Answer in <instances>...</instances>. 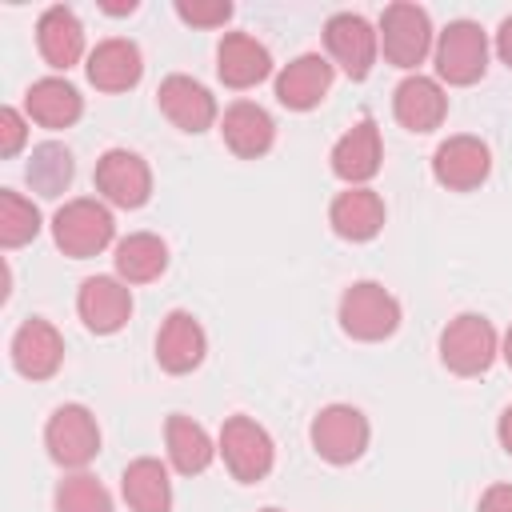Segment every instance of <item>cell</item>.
<instances>
[{
  "label": "cell",
  "mask_w": 512,
  "mask_h": 512,
  "mask_svg": "<svg viewBox=\"0 0 512 512\" xmlns=\"http://www.w3.org/2000/svg\"><path fill=\"white\" fill-rule=\"evenodd\" d=\"M492 152L480 136H448L432 152V176L452 192H472L488 180Z\"/></svg>",
  "instance_id": "11"
},
{
  "label": "cell",
  "mask_w": 512,
  "mask_h": 512,
  "mask_svg": "<svg viewBox=\"0 0 512 512\" xmlns=\"http://www.w3.org/2000/svg\"><path fill=\"white\" fill-rule=\"evenodd\" d=\"M72 172H76L72 152L64 144H56V140L36 144L32 156H28V168H24L32 192H40V196H60L72 184Z\"/></svg>",
  "instance_id": "28"
},
{
  "label": "cell",
  "mask_w": 512,
  "mask_h": 512,
  "mask_svg": "<svg viewBox=\"0 0 512 512\" xmlns=\"http://www.w3.org/2000/svg\"><path fill=\"white\" fill-rule=\"evenodd\" d=\"M260 512H284V508H260Z\"/></svg>",
  "instance_id": "37"
},
{
  "label": "cell",
  "mask_w": 512,
  "mask_h": 512,
  "mask_svg": "<svg viewBox=\"0 0 512 512\" xmlns=\"http://www.w3.org/2000/svg\"><path fill=\"white\" fill-rule=\"evenodd\" d=\"M340 328L364 344L388 340L400 328V300L376 280H356L340 296Z\"/></svg>",
  "instance_id": "2"
},
{
  "label": "cell",
  "mask_w": 512,
  "mask_h": 512,
  "mask_svg": "<svg viewBox=\"0 0 512 512\" xmlns=\"http://www.w3.org/2000/svg\"><path fill=\"white\" fill-rule=\"evenodd\" d=\"M324 44L332 64L344 68V76L364 80L376 64V48H380V32L360 16V12H336L324 24Z\"/></svg>",
  "instance_id": "10"
},
{
  "label": "cell",
  "mask_w": 512,
  "mask_h": 512,
  "mask_svg": "<svg viewBox=\"0 0 512 512\" xmlns=\"http://www.w3.org/2000/svg\"><path fill=\"white\" fill-rule=\"evenodd\" d=\"M392 112H396V120H400L408 132H432V128H440L444 116H448V96H444L440 80L412 72V76H404V80L396 84V92H392Z\"/></svg>",
  "instance_id": "18"
},
{
  "label": "cell",
  "mask_w": 512,
  "mask_h": 512,
  "mask_svg": "<svg viewBox=\"0 0 512 512\" xmlns=\"http://www.w3.org/2000/svg\"><path fill=\"white\" fill-rule=\"evenodd\" d=\"M156 100H160V112H164L180 132H204V128H212V120H216V100H212V92H208L200 80L184 76V72L164 76L160 88H156Z\"/></svg>",
  "instance_id": "17"
},
{
  "label": "cell",
  "mask_w": 512,
  "mask_h": 512,
  "mask_svg": "<svg viewBox=\"0 0 512 512\" xmlns=\"http://www.w3.org/2000/svg\"><path fill=\"white\" fill-rule=\"evenodd\" d=\"M500 356L508 360V368H512V328L504 332V344H500Z\"/></svg>",
  "instance_id": "36"
},
{
  "label": "cell",
  "mask_w": 512,
  "mask_h": 512,
  "mask_svg": "<svg viewBox=\"0 0 512 512\" xmlns=\"http://www.w3.org/2000/svg\"><path fill=\"white\" fill-rule=\"evenodd\" d=\"M332 80H336V64L320 52H304L276 72V100L292 112H308L328 96Z\"/></svg>",
  "instance_id": "13"
},
{
  "label": "cell",
  "mask_w": 512,
  "mask_h": 512,
  "mask_svg": "<svg viewBox=\"0 0 512 512\" xmlns=\"http://www.w3.org/2000/svg\"><path fill=\"white\" fill-rule=\"evenodd\" d=\"M216 72L228 88H252L272 72V52L248 32H224L216 44Z\"/></svg>",
  "instance_id": "20"
},
{
  "label": "cell",
  "mask_w": 512,
  "mask_h": 512,
  "mask_svg": "<svg viewBox=\"0 0 512 512\" xmlns=\"http://www.w3.org/2000/svg\"><path fill=\"white\" fill-rule=\"evenodd\" d=\"M24 140H28V120H24V112L12 108V104H4V108H0V156H16V152L24 148Z\"/></svg>",
  "instance_id": "32"
},
{
  "label": "cell",
  "mask_w": 512,
  "mask_h": 512,
  "mask_svg": "<svg viewBox=\"0 0 512 512\" xmlns=\"http://www.w3.org/2000/svg\"><path fill=\"white\" fill-rule=\"evenodd\" d=\"M112 236H116V220H112L108 204H100L92 196H76V200L60 204L52 216V240L72 260L104 252L112 244Z\"/></svg>",
  "instance_id": "1"
},
{
  "label": "cell",
  "mask_w": 512,
  "mask_h": 512,
  "mask_svg": "<svg viewBox=\"0 0 512 512\" xmlns=\"http://www.w3.org/2000/svg\"><path fill=\"white\" fill-rule=\"evenodd\" d=\"M496 52H500V60L512 68V16H504L500 28H496Z\"/></svg>",
  "instance_id": "34"
},
{
  "label": "cell",
  "mask_w": 512,
  "mask_h": 512,
  "mask_svg": "<svg viewBox=\"0 0 512 512\" xmlns=\"http://www.w3.org/2000/svg\"><path fill=\"white\" fill-rule=\"evenodd\" d=\"M92 176H96V192L116 208H140L152 196V168H148V160L140 152L108 148L96 160Z\"/></svg>",
  "instance_id": "9"
},
{
  "label": "cell",
  "mask_w": 512,
  "mask_h": 512,
  "mask_svg": "<svg viewBox=\"0 0 512 512\" xmlns=\"http://www.w3.org/2000/svg\"><path fill=\"white\" fill-rule=\"evenodd\" d=\"M12 364H16V372L28 376V380H48V376H56V368L64 364V340H60L56 324L44 320V316L24 320V324L16 328V336H12Z\"/></svg>",
  "instance_id": "16"
},
{
  "label": "cell",
  "mask_w": 512,
  "mask_h": 512,
  "mask_svg": "<svg viewBox=\"0 0 512 512\" xmlns=\"http://www.w3.org/2000/svg\"><path fill=\"white\" fill-rule=\"evenodd\" d=\"M220 136H224V144H228L236 156L256 160V156H264V152L272 148L276 124H272V116H268L260 104L236 100V104L224 112V120H220Z\"/></svg>",
  "instance_id": "23"
},
{
  "label": "cell",
  "mask_w": 512,
  "mask_h": 512,
  "mask_svg": "<svg viewBox=\"0 0 512 512\" xmlns=\"http://www.w3.org/2000/svg\"><path fill=\"white\" fill-rule=\"evenodd\" d=\"M112 264H116V276L124 284H148L168 268V244L156 232H128L116 244Z\"/></svg>",
  "instance_id": "27"
},
{
  "label": "cell",
  "mask_w": 512,
  "mask_h": 512,
  "mask_svg": "<svg viewBox=\"0 0 512 512\" xmlns=\"http://www.w3.org/2000/svg\"><path fill=\"white\" fill-rule=\"evenodd\" d=\"M164 448H168L172 468L184 472V476L204 472V468L212 464V456L220 452V448L212 444L208 428L196 424V420L184 416V412H172V416H168V424H164Z\"/></svg>",
  "instance_id": "25"
},
{
  "label": "cell",
  "mask_w": 512,
  "mask_h": 512,
  "mask_svg": "<svg viewBox=\"0 0 512 512\" xmlns=\"http://www.w3.org/2000/svg\"><path fill=\"white\" fill-rule=\"evenodd\" d=\"M56 512H112V496L92 472H68L56 484Z\"/></svg>",
  "instance_id": "30"
},
{
  "label": "cell",
  "mask_w": 512,
  "mask_h": 512,
  "mask_svg": "<svg viewBox=\"0 0 512 512\" xmlns=\"http://www.w3.org/2000/svg\"><path fill=\"white\" fill-rule=\"evenodd\" d=\"M204 352H208L204 324L192 312H184V308L168 312L160 332H156V360H160V368L172 372V376H184V372L200 368Z\"/></svg>",
  "instance_id": "15"
},
{
  "label": "cell",
  "mask_w": 512,
  "mask_h": 512,
  "mask_svg": "<svg viewBox=\"0 0 512 512\" xmlns=\"http://www.w3.org/2000/svg\"><path fill=\"white\" fill-rule=\"evenodd\" d=\"M220 456L228 464V472L240 480V484H256L272 472L276 464V444L268 436L264 424H256L252 416H228L224 428H220Z\"/></svg>",
  "instance_id": "5"
},
{
  "label": "cell",
  "mask_w": 512,
  "mask_h": 512,
  "mask_svg": "<svg viewBox=\"0 0 512 512\" xmlns=\"http://www.w3.org/2000/svg\"><path fill=\"white\" fill-rule=\"evenodd\" d=\"M368 436H372L368 416L356 404H324L312 416V428H308L312 448L328 464H352V460H360L364 448H368Z\"/></svg>",
  "instance_id": "4"
},
{
  "label": "cell",
  "mask_w": 512,
  "mask_h": 512,
  "mask_svg": "<svg viewBox=\"0 0 512 512\" xmlns=\"http://www.w3.org/2000/svg\"><path fill=\"white\" fill-rule=\"evenodd\" d=\"M76 312L88 332L112 336L132 316V288L120 276H88L76 292Z\"/></svg>",
  "instance_id": "12"
},
{
  "label": "cell",
  "mask_w": 512,
  "mask_h": 512,
  "mask_svg": "<svg viewBox=\"0 0 512 512\" xmlns=\"http://www.w3.org/2000/svg\"><path fill=\"white\" fill-rule=\"evenodd\" d=\"M176 16L196 28H216L232 16V4L228 0H176Z\"/></svg>",
  "instance_id": "31"
},
{
  "label": "cell",
  "mask_w": 512,
  "mask_h": 512,
  "mask_svg": "<svg viewBox=\"0 0 512 512\" xmlns=\"http://www.w3.org/2000/svg\"><path fill=\"white\" fill-rule=\"evenodd\" d=\"M36 44H40V56L52 64V68H72L80 56H84V24L72 8L64 4H52L40 12L36 20Z\"/></svg>",
  "instance_id": "22"
},
{
  "label": "cell",
  "mask_w": 512,
  "mask_h": 512,
  "mask_svg": "<svg viewBox=\"0 0 512 512\" xmlns=\"http://www.w3.org/2000/svg\"><path fill=\"white\" fill-rule=\"evenodd\" d=\"M496 352H500V336H496L492 320L480 316V312H460L440 332V360L456 376H480V372H488L492 360H496Z\"/></svg>",
  "instance_id": "3"
},
{
  "label": "cell",
  "mask_w": 512,
  "mask_h": 512,
  "mask_svg": "<svg viewBox=\"0 0 512 512\" xmlns=\"http://www.w3.org/2000/svg\"><path fill=\"white\" fill-rule=\"evenodd\" d=\"M380 48L388 64L396 68H416L432 52V20L420 4L396 0L380 12Z\"/></svg>",
  "instance_id": "8"
},
{
  "label": "cell",
  "mask_w": 512,
  "mask_h": 512,
  "mask_svg": "<svg viewBox=\"0 0 512 512\" xmlns=\"http://www.w3.org/2000/svg\"><path fill=\"white\" fill-rule=\"evenodd\" d=\"M436 76L448 84H476L488 68V32L476 20H452L436 36Z\"/></svg>",
  "instance_id": "6"
},
{
  "label": "cell",
  "mask_w": 512,
  "mask_h": 512,
  "mask_svg": "<svg viewBox=\"0 0 512 512\" xmlns=\"http://www.w3.org/2000/svg\"><path fill=\"white\" fill-rule=\"evenodd\" d=\"M476 512H512V484H492L480 496V508Z\"/></svg>",
  "instance_id": "33"
},
{
  "label": "cell",
  "mask_w": 512,
  "mask_h": 512,
  "mask_svg": "<svg viewBox=\"0 0 512 512\" xmlns=\"http://www.w3.org/2000/svg\"><path fill=\"white\" fill-rule=\"evenodd\" d=\"M44 448L60 468H84L100 452V424L84 404H60L44 424Z\"/></svg>",
  "instance_id": "7"
},
{
  "label": "cell",
  "mask_w": 512,
  "mask_h": 512,
  "mask_svg": "<svg viewBox=\"0 0 512 512\" xmlns=\"http://www.w3.org/2000/svg\"><path fill=\"white\" fill-rule=\"evenodd\" d=\"M384 160V144H380V128L376 120H356L336 144H332V172L348 184V188H364Z\"/></svg>",
  "instance_id": "14"
},
{
  "label": "cell",
  "mask_w": 512,
  "mask_h": 512,
  "mask_svg": "<svg viewBox=\"0 0 512 512\" xmlns=\"http://www.w3.org/2000/svg\"><path fill=\"white\" fill-rule=\"evenodd\" d=\"M24 108L44 128H68L80 120L84 96L64 76H44V80H32V88L24 92Z\"/></svg>",
  "instance_id": "24"
},
{
  "label": "cell",
  "mask_w": 512,
  "mask_h": 512,
  "mask_svg": "<svg viewBox=\"0 0 512 512\" xmlns=\"http://www.w3.org/2000/svg\"><path fill=\"white\" fill-rule=\"evenodd\" d=\"M496 436H500V448L512 456V404L500 412V424H496Z\"/></svg>",
  "instance_id": "35"
},
{
  "label": "cell",
  "mask_w": 512,
  "mask_h": 512,
  "mask_svg": "<svg viewBox=\"0 0 512 512\" xmlns=\"http://www.w3.org/2000/svg\"><path fill=\"white\" fill-rule=\"evenodd\" d=\"M88 80L100 92H128L140 76H144V56L136 48V40L128 36H108L88 52Z\"/></svg>",
  "instance_id": "19"
},
{
  "label": "cell",
  "mask_w": 512,
  "mask_h": 512,
  "mask_svg": "<svg viewBox=\"0 0 512 512\" xmlns=\"http://www.w3.org/2000/svg\"><path fill=\"white\" fill-rule=\"evenodd\" d=\"M120 492L132 512H172V480L156 456H140L124 468Z\"/></svg>",
  "instance_id": "26"
},
{
  "label": "cell",
  "mask_w": 512,
  "mask_h": 512,
  "mask_svg": "<svg viewBox=\"0 0 512 512\" xmlns=\"http://www.w3.org/2000/svg\"><path fill=\"white\" fill-rule=\"evenodd\" d=\"M328 224H332L336 236H344L352 244L372 240L384 228V200H380V192H372L368 184L336 192V200L328 208Z\"/></svg>",
  "instance_id": "21"
},
{
  "label": "cell",
  "mask_w": 512,
  "mask_h": 512,
  "mask_svg": "<svg viewBox=\"0 0 512 512\" xmlns=\"http://www.w3.org/2000/svg\"><path fill=\"white\" fill-rule=\"evenodd\" d=\"M36 232H40V208L20 192L0 188V244L4 248H20Z\"/></svg>",
  "instance_id": "29"
}]
</instances>
